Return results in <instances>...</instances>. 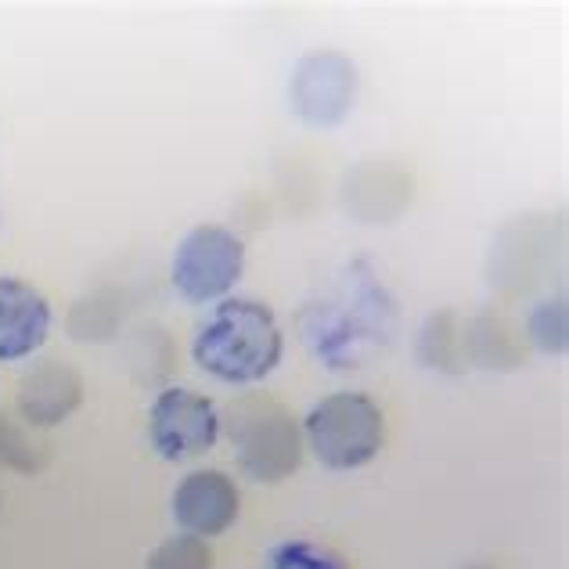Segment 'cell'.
<instances>
[{
  "label": "cell",
  "mask_w": 569,
  "mask_h": 569,
  "mask_svg": "<svg viewBox=\"0 0 569 569\" xmlns=\"http://www.w3.org/2000/svg\"><path fill=\"white\" fill-rule=\"evenodd\" d=\"M246 271V242L223 223H199L173 249V289L188 303L228 299Z\"/></svg>",
  "instance_id": "4"
},
{
  "label": "cell",
  "mask_w": 569,
  "mask_h": 569,
  "mask_svg": "<svg viewBox=\"0 0 569 569\" xmlns=\"http://www.w3.org/2000/svg\"><path fill=\"white\" fill-rule=\"evenodd\" d=\"M51 332V307L37 284L0 274V365L33 357Z\"/></svg>",
  "instance_id": "8"
},
{
  "label": "cell",
  "mask_w": 569,
  "mask_h": 569,
  "mask_svg": "<svg viewBox=\"0 0 569 569\" xmlns=\"http://www.w3.org/2000/svg\"><path fill=\"white\" fill-rule=\"evenodd\" d=\"M148 569H213V548L191 533L170 537L148 556Z\"/></svg>",
  "instance_id": "11"
},
{
  "label": "cell",
  "mask_w": 569,
  "mask_h": 569,
  "mask_svg": "<svg viewBox=\"0 0 569 569\" xmlns=\"http://www.w3.org/2000/svg\"><path fill=\"white\" fill-rule=\"evenodd\" d=\"M281 353L284 339L274 310L246 296L220 299L191 342L194 365L228 386L263 382L281 365Z\"/></svg>",
  "instance_id": "1"
},
{
  "label": "cell",
  "mask_w": 569,
  "mask_h": 569,
  "mask_svg": "<svg viewBox=\"0 0 569 569\" xmlns=\"http://www.w3.org/2000/svg\"><path fill=\"white\" fill-rule=\"evenodd\" d=\"M357 69L339 51H313L296 66L289 98L299 119L310 127H336L353 109Z\"/></svg>",
  "instance_id": "6"
},
{
  "label": "cell",
  "mask_w": 569,
  "mask_h": 569,
  "mask_svg": "<svg viewBox=\"0 0 569 569\" xmlns=\"http://www.w3.org/2000/svg\"><path fill=\"white\" fill-rule=\"evenodd\" d=\"M267 569H350V562L339 551L313 545V541H284L271 548Z\"/></svg>",
  "instance_id": "10"
},
{
  "label": "cell",
  "mask_w": 569,
  "mask_h": 569,
  "mask_svg": "<svg viewBox=\"0 0 569 569\" xmlns=\"http://www.w3.org/2000/svg\"><path fill=\"white\" fill-rule=\"evenodd\" d=\"M238 505H242V493H238L234 479L220 469H194L173 490L177 527L202 541L234 527Z\"/></svg>",
  "instance_id": "7"
},
{
  "label": "cell",
  "mask_w": 569,
  "mask_h": 569,
  "mask_svg": "<svg viewBox=\"0 0 569 569\" xmlns=\"http://www.w3.org/2000/svg\"><path fill=\"white\" fill-rule=\"evenodd\" d=\"M220 437L217 403L194 389L170 386L152 400L148 411V440L167 461H188L213 451Z\"/></svg>",
  "instance_id": "5"
},
{
  "label": "cell",
  "mask_w": 569,
  "mask_h": 569,
  "mask_svg": "<svg viewBox=\"0 0 569 569\" xmlns=\"http://www.w3.org/2000/svg\"><path fill=\"white\" fill-rule=\"evenodd\" d=\"M303 440L325 469L350 472L382 451L386 422L368 393H332L318 400L303 422Z\"/></svg>",
  "instance_id": "3"
},
{
  "label": "cell",
  "mask_w": 569,
  "mask_h": 569,
  "mask_svg": "<svg viewBox=\"0 0 569 569\" xmlns=\"http://www.w3.org/2000/svg\"><path fill=\"white\" fill-rule=\"evenodd\" d=\"M220 426L228 429L234 447L238 469L257 483H281L292 476L303 458V432H299L292 411L274 397H238L220 415Z\"/></svg>",
  "instance_id": "2"
},
{
  "label": "cell",
  "mask_w": 569,
  "mask_h": 569,
  "mask_svg": "<svg viewBox=\"0 0 569 569\" xmlns=\"http://www.w3.org/2000/svg\"><path fill=\"white\" fill-rule=\"evenodd\" d=\"M80 403V376L66 365H43L22 382L19 408L33 426H54Z\"/></svg>",
  "instance_id": "9"
}]
</instances>
